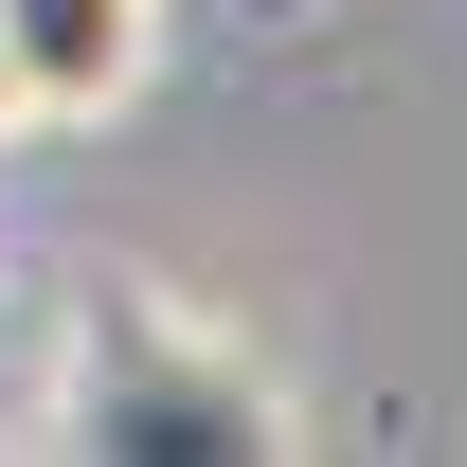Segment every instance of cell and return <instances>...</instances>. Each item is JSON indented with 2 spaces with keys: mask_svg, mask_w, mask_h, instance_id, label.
Wrapping results in <instances>:
<instances>
[{
  "mask_svg": "<svg viewBox=\"0 0 467 467\" xmlns=\"http://www.w3.org/2000/svg\"><path fill=\"white\" fill-rule=\"evenodd\" d=\"M36 450H72V467H288V450H306V396L234 342L198 288H162V270H90L72 324H55Z\"/></svg>",
  "mask_w": 467,
  "mask_h": 467,
  "instance_id": "1",
  "label": "cell"
},
{
  "mask_svg": "<svg viewBox=\"0 0 467 467\" xmlns=\"http://www.w3.org/2000/svg\"><path fill=\"white\" fill-rule=\"evenodd\" d=\"M0 72H18V126H109L162 72V0H0Z\"/></svg>",
  "mask_w": 467,
  "mask_h": 467,
  "instance_id": "2",
  "label": "cell"
},
{
  "mask_svg": "<svg viewBox=\"0 0 467 467\" xmlns=\"http://www.w3.org/2000/svg\"><path fill=\"white\" fill-rule=\"evenodd\" d=\"M0 144H18V72H0Z\"/></svg>",
  "mask_w": 467,
  "mask_h": 467,
  "instance_id": "3",
  "label": "cell"
}]
</instances>
